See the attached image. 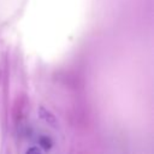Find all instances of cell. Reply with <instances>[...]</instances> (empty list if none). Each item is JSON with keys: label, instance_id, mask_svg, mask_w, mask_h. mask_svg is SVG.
<instances>
[{"label": "cell", "instance_id": "6da1fadb", "mask_svg": "<svg viewBox=\"0 0 154 154\" xmlns=\"http://www.w3.org/2000/svg\"><path fill=\"white\" fill-rule=\"evenodd\" d=\"M40 117L42 118V119H45L47 123H49V124H55L57 123V120H55V117L49 112V111H47V109H45L43 107H40Z\"/></svg>", "mask_w": 154, "mask_h": 154}, {"label": "cell", "instance_id": "7a4b0ae2", "mask_svg": "<svg viewBox=\"0 0 154 154\" xmlns=\"http://www.w3.org/2000/svg\"><path fill=\"white\" fill-rule=\"evenodd\" d=\"M40 143H41V146H42L45 149L51 148V144H52V142H51V140H49L48 137H42V138L40 140Z\"/></svg>", "mask_w": 154, "mask_h": 154}, {"label": "cell", "instance_id": "3957f363", "mask_svg": "<svg viewBox=\"0 0 154 154\" xmlns=\"http://www.w3.org/2000/svg\"><path fill=\"white\" fill-rule=\"evenodd\" d=\"M26 154H42L41 150L38 149V147H30L26 150Z\"/></svg>", "mask_w": 154, "mask_h": 154}]
</instances>
